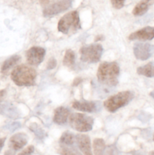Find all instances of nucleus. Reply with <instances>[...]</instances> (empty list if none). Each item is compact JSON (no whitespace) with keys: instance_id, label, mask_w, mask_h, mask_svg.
<instances>
[{"instance_id":"9","label":"nucleus","mask_w":154,"mask_h":155,"mask_svg":"<svg viewBox=\"0 0 154 155\" xmlns=\"http://www.w3.org/2000/svg\"><path fill=\"white\" fill-rule=\"evenodd\" d=\"M45 55V48L39 46L32 47L26 53L27 61L30 65H38L42 63Z\"/></svg>"},{"instance_id":"33","label":"nucleus","mask_w":154,"mask_h":155,"mask_svg":"<svg viewBox=\"0 0 154 155\" xmlns=\"http://www.w3.org/2000/svg\"><path fill=\"white\" fill-rule=\"evenodd\" d=\"M5 95V90H1L0 91V102L2 100V98H4Z\"/></svg>"},{"instance_id":"17","label":"nucleus","mask_w":154,"mask_h":155,"mask_svg":"<svg viewBox=\"0 0 154 155\" xmlns=\"http://www.w3.org/2000/svg\"><path fill=\"white\" fill-rule=\"evenodd\" d=\"M137 74L144 77L152 78L154 77V64L152 62L146 64L137 69Z\"/></svg>"},{"instance_id":"36","label":"nucleus","mask_w":154,"mask_h":155,"mask_svg":"<svg viewBox=\"0 0 154 155\" xmlns=\"http://www.w3.org/2000/svg\"><path fill=\"white\" fill-rule=\"evenodd\" d=\"M149 155H154V151H151V152H149Z\"/></svg>"},{"instance_id":"14","label":"nucleus","mask_w":154,"mask_h":155,"mask_svg":"<svg viewBox=\"0 0 154 155\" xmlns=\"http://www.w3.org/2000/svg\"><path fill=\"white\" fill-rule=\"evenodd\" d=\"M0 114L11 119H18L20 117V112L18 108L8 102L4 103L0 105Z\"/></svg>"},{"instance_id":"5","label":"nucleus","mask_w":154,"mask_h":155,"mask_svg":"<svg viewBox=\"0 0 154 155\" xmlns=\"http://www.w3.org/2000/svg\"><path fill=\"white\" fill-rule=\"evenodd\" d=\"M69 125L75 130L85 133L92 130L94 120L91 117L79 113H74L69 117Z\"/></svg>"},{"instance_id":"32","label":"nucleus","mask_w":154,"mask_h":155,"mask_svg":"<svg viewBox=\"0 0 154 155\" xmlns=\"http://www.w3.org/2000/svg\"><path fill=\"white\" fill-rule=\"evenodd\" d=\"M82 80L81 78H79V77H78V78H76L75 80H74L73 85H74V86H77V85L79 84V83H81Z\"/></svg>"},{"instance_id":"26","label":"nucleus","mask_w":154,"mask_h":155,"mask_svg":"<svg viewBox=\"0 0 154 155\" xmlns=\"http://www.w3.org/2000/svg\"><path fill=\"white\" fill-rule=\"evenodd\" d=\"M20 127H21V124H20L19 122H14L7 125L5 127V128L7 129V130H8L9 131L14 132L15 131V130H18V129H19Z\"/></svg>"},{"instance_id":"24","label":"nucleus","mask_w":154,"mask_h":155,"mask_svg":"<svg viewBox=\"0 0 154 155\" xmlns=\"http://www.w3.org/2000/svg\"><path fill=\"white\" fill-rule=\"evenodd\" d=\"M101 155H119V152L115 145H110L108 147H106Z\"/></svg>"},{"instance_id":"25","label":"nucleus","mask_w":154,"mask_h":155,"mask_svg":"<svg viewBox=\"0 0 154 155\" xmlns=\"http://www.w3.org/2000/svg\"><path fill=\"white\" fill-rule=\"evenodd\" d=\"M125 0H111V3L113 7L116 9L122 8L125 4Z\"/></svg>"},{"instance_id":"16","label":"nucleus","mask_w":154,"mask_h":155,"mask_svg":"<svg viewBox=\"0 0 154 155\" xmlns=\"http://www.w3.org/2000/svg\"><path fill=\"white\" fill-rule=\"evenodd\" d=\"M153 4L154 0H141L134 7L133 10V15L135 16H142Z\"/></svg>"},{"instance_id":"12","label":"nucleus","mask_w":154,"mask_h":155,"mask_svg":"<svg viewBox=\"0 0 154 155\" xmlns=\"http://www.w3.org/2000/svg\"><path fill=\"white\" fill-rule=\"evenodd\" d=\"M28 138L25 133H17L11 136L9 140V147L11 149L16 151L22 149L27 144Z\"/></svg>"},{"instance_id":"30","label":"nucleus","mask_w":154,"mask_h":155,"mask_svg":"<svg viewBox=\"0 0 154 155\" xmlns=\"http://www.w3.org/2000/svg\"><path fill=\"white\" fill-rule=\"evenodd\" d=\"M5 140H6L5 138H2V139H0V151H2L3 146H4V144H5Z\"/></svg>"},{"instance_id":"22","label":"nucleus","mask_w":154,"mask_h":155,"mask_svg":"<svg viewBox=\"0 0 154 155\" xmlns=\"http://www.w3.org/2000/svg\"><path fill=\"white\" fill-rule=\"evenodd\" d=\"M30 130L34 133L36 136V137L39 139H43L46 136L45 131L36 124H31L30 126Z\"/></svg>"},{"instance_id":"11","label":"nucleus","mask_w":154,"mask_h":155,"mask_svg":"<svg viewBox=\"0 0 154 155\" xmlns=\"http://www.w3.org/2000/svg\"><path fill=\"white\" fill-rule=\"evenodd\" d=\"M154 38V27H146L134 33H131L128 39L130 40L146 41L151 40Z\"/></svg>"},{"instance_id":"4","label":"nucleus","mask_w":154,"mask_h":155,"mask_svg":"<svg viewBox=\"0 0 154 155\" xmlns=\"http://www.w3.org/2000/svg\"><path fill=\"white\" fill-rule=\"evenodd\" d=\"M134 98V93L130 91H124L113 95L104 103V107L108 111L116 112L118 109L127 105Z\"/></svg>"},{"instance_id":"10","label":"nucleus","mask_w":154,"mask_h":155,"mask_svg":"<svg viewBox=\"0 0 154 155\" xmlns=\"http://www.w3.org/2000/svg\"><path fill=\"white\" fill-rule=\"evenodd\" d=\"M72 107L74 109L80 110V111L87 112V113H93L99 110L100 104L98 102L93 101H75L72 103Z\"/></svg>"},{"instance_id":"6","label":"nucleus","mask_w":154,"mask_h":155,"mask_svg":"<svg viewBox=\"0 0 154 155\" xmlns=\"http://www.w3.org/2000/svg\"><path fill=\"white\" fill-rule=\"evenodd\" d=\"M103 47L100 44H91L82 47L80 49L82 61L85 63H97L101 59Z\"/></svg>"},{"instance_id":"20","label":"nucleus","mask_w":154,"mask_h":155,"mask_svg":"<svg viewBox=\"0 0 154 155\" xmlns=\"http://www.w3.org/2000/svg\"><path fill=\"white\" fill-rule=\"evenodd\" d=\"M94 153L95 155H101L106 148L105 142L102 139H96L93 142Z\"/></svg>"},{"instance_id":"29","label":"nucleus","mask_w":154,"mask_h":155,"mask_svg":"<svg viewBox=\"0 0 154 155\" xmlns=\"http://www.w3.org/2000/svg\"><path fill=\"white\" fill-rule=\"evenodd\" d=\"M52 1H54V0H40V3L42 5L45 6V5H47L50 4Z\"/></svg>"},{"instance_id":"34","label":"nucleus","mask_w":154,"mask_h":155,"mask_svg":"<svg viewBox=\"0 0 154 155\" xmlns=\"http://www.w3.org/2000/svg\"><path fill=\"white\" fill-rule=\"evenodd\" d=\"M133 155H142L141 153L138 152V151H136V152L133 153Z\"/></svg>"},{"instance_id":"8","label":"nucleus","mask_w":154,"mask_h":155,"mask_svg":"<svg viewBox=\"0 0 154 155\" xmlns=\"http://www.w3.org/2000/svg\"><path fill=\"white\" fill-rule=\"evenodd\" d=\"M154 53V46L149 43L137 42L134 45V54L136 58L140 61H146Z\"/></svg>"},{"instance_id":"15","label":"nucleus","mask_w":154,"mask_h":155,"mask_svg":"<svg viewBox=\"0 0 154 155\" xmlns=\"http://www.w3.org/2000/svg\"><path fill=\"white\" fill-rule=\"evenodd\" d=\"M69 116V109L64 107H59L54 110L53 120L57 125H64L66 124Z\"/></svg>"},{"instance_id":"28","label":"nucleus","mask_w":154,"mask_h":155,"mask_svg":"<svg viewBox=\"0 0 154 155\" xmlns=\"http://www.w3.org/2000/svg\"><path fill=\"white\" fill-rule=\"evenodd\" d=\"M34 152V147L33 146H29L27 147L26 149H24L22 152L20 153L18 155H31Z\"/></svg>"},{"instance_id":"19","label":"nucleus","mask_w":154,"mask_h":155,"mask_svg":"<svg viewBox=\"0 0 154 155\" xmlns=\"http://www.w3.org/2000/svg\"><path fill=\"white\" fill-rule=\"evenodd\" d=\"M21 60V57L18 54H15V55L11 56L9 58H8L7 60L5 61V62L3 63L2 66L1 71L2 73L7 72L8 70H10L11 68H13L14 65H16L18 62Z\"/></svg>"},{"instance_id":"37","label":"nucleus","mask_w":154,"mask_h":155,"mask_svg":"<svg viewBox=\"0 0 154 155\" xmlns=\"http://www.w3.org/2000/svg\"><path fill=\"white\" fill-rule=\"evenodd\" d=\"M153 141H154V135H153Z\"/></svg>"},{"instance_id":"23","label":"nucleus","mask_w":154,"mask_h":155,"mask_svg":"<svg viewBox=\"0 0 154 155\" xmlns=\"http://www.w3.org/2000/svg\"><path fill=\"white\" fill-rule=\"evenodd\" d=\"M59 154L60 155H82L72 146H63V145H61L59 149Z\"/></svg>"},{"instance_id":"18","label":"nucleus","mask_w":154,"mask_h":155,"mask_svg":"<svg viewBox=\"0 0 154 155\" xmlns=\"http://www.w3.org/2000/svg\"><path fill=\"white\" fill-rule=\"evenodd\" d=\"M75 140V136L70 132L66 131L62 134L59 142L60 145H63V146H73Z\"/></svg>"},{"instance_id":"27","label":"nucleus","mask_w":154,"mask_h":155,"mask_svg":"<svg viewBox=\"0 0 154 155\" xmlns=\"http://www.w3.org/2000/svg\"><path fill=\"white\" fill-rule=\"evenodd\" d=\"M57 65V61L55 60V58H51L49 59L48 62V64H47V70H52Z\"/></svg>"},{"instance_id":"13","label":"nucleus","mask_w":154,"mask_h":155,"mask_svg":"<svg viewBox=\"0 0 154 155\" xmlns=\"http://www.w3.org/2000/svg\"><path fill=\"white\" fill-rule=\"evenodd\" d=\"M75 141L80 151L84 155H93L91 147L90 138L87 135L79 134L75 136Z\"/></svg>"},{"instance_id":"21","label":"nucleus","mask_w":154,"mask_h":155,"mask_svg":"<svg viewBox=\"0 0 154 155\" xmlns=\"http://www.w3.org/2000/svg\"><path fill=\"white\" fill-rule=\"evenodd\" d=\"M75 57L74 51L71 49L66 50L64 58H63V65L66 67H72L75 64Z\"/></svg>"},{"instance_id":"7","label":"nucleus","mask_w":154,"mask_h":155,"mask_svg":"<svg viewBox=\"0 0 154 155\" xmlns=\"http://www.w3.org/2000/svg\"><path fill=\"white\" fill-rule=\"evenodd\" d=\"M72 0H60L48 5L43 10L44 17H51L68 10L72 6Z\"/></svg>"},{"instance_id":"2","label":"nucleus","mask_w":154,"mask_h":155,"mask_svg":"<svg viewBox=\"0 0 154 155\" xmlns=\"http://www.w3.org/2000/svg\"><path fill=\"white\" fill-rule=\"evenodd\" d=\"M37 74L36 70L28 65L21 64L16 67L11 74L12 81L19 86H30L36 83Z\"/></svg>"},{"instance_id":"3","label":"nucleus","mask_w":154,"mask_h":155,"mask_svg":"<svg viewBox=\"0 0 154 155\" xmlns=\"http://www.w3.org/2000/svg\"><path fill=\"white\" fill-rule=\"evenodd\" d=\"M80 28V21L79 13L73 11L62 17L59 21L57 29L63 34H70L75 33Z\"/></svg>"},{"instance_id":"31","label":"nucleus","mask_w":154,"mask_h":155,"mask_svg":"<svg viewBox=\"0 0 154 155\" xmlns=\"http://www.w3.org/2000/svg\"><path fill=\"white\" fill-rule=\"evenodd\" d=\"M5 155H15V151L13 149L8 150V151H6L5 153Z\"/></svg>"},{"instance_id":"35","label":"nucleus","mask_w":154,"mask_h":155,"mask_svg":"<svg viewBox=\"0 0 154 155\" xmlns=\"http://www.w3.org/2000/svg\"><path fill=\"white\" fill-rule=\"evenodd\" d=\"M149 95H150V96L152 97V98L154 99V90L152 91V92H150V94H149Z\"/></svg>"},{"instance_id":"1","label":"nucleus","mask_w":154,"mask_h":155,"mask_svg":"<svg viewBox=\"0 0 154 155\" xmlns=\"http://www.w3.org/2000/svg\"><path fill=\"white\" fill-rule=\"evenodd\" d=\"M119 67L116 62H104L99 66L97 77L101 84L115 86L118 83Z\"/></svg>"}]
</instances>
